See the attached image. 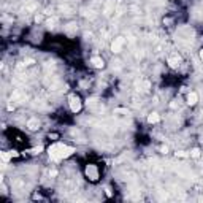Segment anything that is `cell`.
Listing matches in <instances>:
<instances>
[{
    "label": "cell",
    "instance_id": "17",
    "mask_svg": "<svg viewBox=\"0 0 203 203\" xmlns=\"http://www.w3.org/2000/svg\"><path fill=\"white\" fill-rule=\"evenodd\" d=\"M43 18H41V16H35V22H40Z\"/></svg>",
    "mask_w": 203,
    "mask_h": 203
},
{
    "label": "cell",
    "instance_id": "7",
    "mask_svg": "<svg viewBox=\"0 0 203 203\" xmlns=\"http://www.w3.org/2000/svg\"><path fill=\"white\" fill-rule=\"evenodd\" d=\"M179 62H181V57H179V54H173L168 57V64H170L171 67H176L179 65Z\"/></svg>",
    "mask_w": 203,
    "mask_h": 203
},
{
    "label": "cell",
    "instance_id": "16",
    "mask_svg": "<svg viewBox=\"0 0 203 203\" xmlns=\"http://www.w3.org/2000/svg\"><path fill=\"white\" fill-rule=\"evenodd\" d=\"M162 152H163V154H167V152H168V148H167V146H162V149H160Z\"/></svg>",
    "mask_w": 203,
    "mask_h": 203
},
{
    "label": "cell",
    "instance_id": "3",
    "mask_svg": "<svg viewBox=\"0 0 203 203\" xmlns=\"http://www.w3.org/2000/svg\"><path fill=\"white\" fill-rule=\"evenodd\" d=\"M122 46H124V37H117L111 43V51L113 53H119V51L122 49Z\"/></svg>",
    "mask_w": 203,
    "mask_h": 203
},
{
    "label": "cell",
    "instance_id": "18",
    "mask_svg": "<svg viewBox=\"0 0 203 203\" xmlns=\"http://www.w3.org/2000/svg\"><path fill=\"white\" fill-rule=\"evenodd\" d=\"M57 137H59L57 133H51V135H49V138H57Z\"/></svg>",
    "mask_w": 203,
    "mask_h": 203
},
{
    "label": "cell",
    "instance_id": "8",
    "mask_svg": "<svg viewBox=\"0 0 203 203\" xmlns=\"http://www.w3.org/2000/svg\"><path fill=\"white\" fill-rule=\"evenodd\" d=\"M197 102H198V95H197L195 92H190V94L187 95V103H189L190 106H194Z\"/></svg>",
    "mask_w": 203,
    "mask_h": 203
},
{
    "label": "cell",
    "instance_id": "20",
    "mask_svg": "<svg viewBox=\"0 0 203 203\" xmlns=\"http://www.w3.org/2000/svg\"><path fill=\"white\" fill-rule=\"evenodd\" d=\"M200 57H201V59H203V49H201V51H200Z\"/></svg>",
    "mask_w": 203,
    "mask_h": 203
},
{
    "label": "cell",
    "instance_id": "12",
    "mask_svg": "<svg viewBox=\"0 0 203 203\" xmlns=\"http://www.w3.org/2000/svg\"><path fill=\"white\" fill-rule=\"evenodd\" d=\"M200 154H201V152H200V149H198V148H194L192 151H190V157H194V159H198Z\"/></svg>",
    "mask_w": 203,
    "mask_h": 203
},
{
    "label": "cell",
    "instance_id": "15",
    "mask_svg": "<svg viewBox=\"0 0 203 203\" xmlns=\"http://www.w3.org/2000/svg\"><path fill=\"white\" fill-rule=\"evenodd\" d=\"M41 151V148H40V146H38V148H33L30 152H32V154H38V152H40Z\"/></svg>",
    "mask_w": 203,
    "mask_h": 203
},
{
    "label": "cell",
    "instance_id": "13",
    "mask_svg": "<svg viewBox=\"0 0 203 203\" xmlns=\"http://www.w3.org/2000/svg\"><path fill=\"white\" fill-rule=\"evenodd\" d=\"M56 22H57V19H56V18H53V19H49V21L46 22V24H48V27H54V24H56Z\"/></svg>",
    "mask_w": 203,
    "mask_h": 203
},
{
    "label": "cell",
    "instance_id": "4",
    "mask_svg": "<svg viewBox=\"0 0 203 203\" xmlns=\"http://www.w3.org/2000/svg\"><path fill=\"white\" fill-rule=\"evenodd\" d=\"M86 174H87L89 179H92V181H95V179L98 178V171H97V168H95L94 165H89L86 168Z\"/></svg>",
    "mask_w": 203,
    "mask_h": 203
},
{
    "label": "cell",
    "instance_id": "14",
    "mask_svg": "<svg viewBox=\"0 0 203 203\" xmlns=\"http://www.w3.org/2000/svg\"><path fill=\"white\" fill-rule=\"evenodd\" d=\"M176 157H181V159H184V157H187V154H186V152H183V151H179V152H176Z\"/></svg>",
    "mask_w": 203,
    "mask_h": 203
},
{
    "label": "cell",
    "instance_id": "6",
    "mask_svg": "<svg viewBox=\"0 0 203 203\" xmlns=\"http://www.w3.org/2000/svg\"><path fill=\"white\" fill-rule=\"evenodd\" d=\"M91 64L95 67V68H103L105 67V62L102 57H98V56H94V57L91 59Z\"/></svg>",
    "mask_w": 203,
    "mask_h": 203
},
{
    "label": "cell",
    "instance_id": "5",
    "mask_svg": "<svg viewBox=\"0 0 203 203\" xmlns=\"http://www.w3.org/2000/svg\"><path fill=\"white\" fill-rule=\"evenodd\" d=\"M27 129H29V130H32V132L38 130V129H40V121H38L37 117H32V119H29V121H27Z\"/></svg>",
    "mask_w": 203,
    "mask_h": 203
},
{
    "label": "cell",
    "instance_id": "10",
    "mask_svg": "<svg viewBox=\"0 0 203 203\" xmlns=\"http://www.w3.org/2000/svg\"><path fill=\"white\" fill-rule=\"evenodd\" d=\"M113 8H114V0H108V2H106V7H105V14L110 16Z\"/></svg>",
    "mask_w": 203,
    "mask_h": 203
},
{
    "label": "cell",
    "instance_id": "2",
    "mask_svg": "<svg viewBox=\"0 0 203 203\" xmlns=\"http://www.w3.org/2000/svg\"><path fill=\"white\" fill-rule=\"evenodd\" d=\"M68 103H70V110L73 113H78L81 110V106H83L80 97H76V95H70V97H68Z\"/></svg>",
    "mask_w": 203,
    "mask_h": 203
},
{
    "label": "cell",
    "instance_id": "11",
    "mask_svg": "<svg viewBox=\"0 0 203 203\" xmlns=\"http://www.w3.org/2000/svg\"><path fill=\"white\" fill-rule=\"evenodd\" d=\"M0 157H2L3 162H8L11 157H13V154H11V152H0Z\"/></svg>",
    "mask_w": 203,
    "mask_h": 203
},
{
    "label": "cell",
    "instance_id": "19",
    "mask_svg": "<svg viewBox=\"0 0 203 203\" xmlns=\"http://www.w3.org/2000/svg\"><path fill=\"white\" fill-rule=\"evenodd\" d=\"M49 174H51V176H57V171H56V170H53V171H51Z\"/></svg>",
    "mask_w": 203,
    "mask_h": 203
},
{
    "label": "cell",
    "instance_id": "9",
    "mask_svg": "<svg viewBox=\"0 0 203 203\" xmlns=\"http://www.w3.org/2000/svg\"><path fill=\"white\" fill-rule=\"evenodd\" d=\"M159 121H160V116L157 114V113H151V114L148 116V122L149 124H157Z\"/></svg>",
    "mask_w": 203,
    "mask_h": 203
},
{
    "label": "cell",
    "instance_id": "1",
    "mask_svg": "<svg viewBox=\"0 0 203 203\" xmlns=\"http://www.w3.org/2000/svg\"><path fill=\"white\" fill-rule=\"evenodd\" d=\"M73 151H75V149H73L71 146H67V144H62V143H54L53 146H49V148H48V152H49L51 159H54V160L65 159V157H68Z\"/></svg>",
    "mask_w": 203,
    "mask_h": 203
}]
</instances>
